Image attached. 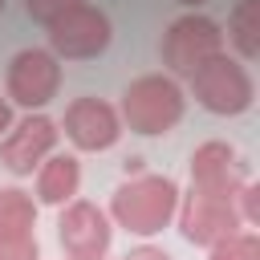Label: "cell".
I'll return each mask as SVG.
<instances>
[{
	"mask_svg": "<svg viewBox=\"0 0 260 260\" xmlns=\"http://www.w3.org/2000/svg\"><path fill=\"white\" fill-rule=\"evenodd\" d=\"M53 142H57V122L45 118V114H28L0 142V162L12 175H32V167L53 150Z\"/></svg>",
	"mask_w": 260,
	"mask_h": 260,
	"instance_id": "cell-11",
	"label": "cell"
},
{
	"mask_svg": "<svg viewBox=\"0 0 260 260\" xmlns=\"http://www.w3.org/2000/svg\"><path fill=\"white\" fill-rule=\"evenodd\" d=\"M57 85H61V65H57L53 53L24 49V53L12 57V65H8V98L16 106L37 110L49 98H57Z\"/></svg>",
	"mask_w": 260,
	"mask_h": 260,
	"instance_id": "cell-8",
	"label": "cell"
},
{
	"mask_svg": "<svg viewBox=\"0 0 260 260\" xmlns=\"http://www.w3.org/2000/svg\"><path fill=\"white\" fill-rule=\"evenodd\" d=\"M126 260H171V256H167L162 248H150V244H142V248H134Z\"/></svg>",
	"mask_w": 260,
	"mask_h": 260,
	"instance_id": "cell-18",
	"label": "cell"
},
{
	"mask_svg": "<svg viewBox=\"0 0 260 260\" xmlns=\"http://www.w3.org/2000/svg\"><path fill=\"white\" fill-rule=\"evenodd\" d=\"M110 211H114V219L126 232L154 236V232H162L175 219V211H179V187L167 175H134L130 183H122L114 191Z\"/></svg>",
	"mask_w": 260,
	"mask_h": 260,
	"instance_id": "cell-1",
	"label": "cell"
},
{
	"mask_svg": "<svg viewBox=\"0 0 260 260\" xmlns=\"http://www.w3.org/2000/svg\"><path fill=\"white\" fill-rule=\"evenodd\" d=\"M211 260H260V240L252 232H236V236L211 244Z\"/></svg>",
	"mask_w": 260,
	"mask_h": 260,
	"instance_id": "cell-15",
	"label": "cell"
},
{
	"mask_svg": "<svg viewBox=\"0 0 260 260\" xmlns=\"http://www.w3.org/2000/svg\"><path fill=\"white\" fill-rule=\"evenodd\" d=\"M191 93L211 114H244L252 106V98H256V85H252L248 69L236 57L215 53L191 73Z\"/></svg>",
	"mask_w": 260,
	"mask_h": 260,
	"instance_id": "cell-3",
	"label": "cell"
},
{
	"mask_svg": "<svg viewBox=\"0 0 260 260\" xmlns=\"http://www.w3.org/2000/svg\"><path fill=\"white\" fill-rule=\"evenodd\" d=\"M77 187H81V167H77V158H69V154L49 158V162L41 167V175H37V195H41V203H69V199L77 195Z\"/></svg>",
	"mask_w": 260,
	"mask_h": 260,
	"instance_id": "cell-12",
	"label": "cell"
},
{
	"mask_svg": "<svg viewBox=\"0 0 260 260\" xmlns=\"http://www.w3.org/2000/svg\"><path fill=\"white\" fill-rule=\"evenodd\" d=\"M0 12H4V0H0Z\"/></svg>",
	"mask_w": 260,
	"mask_h": 260,
	"instance_id": "cell-21",
	"label": "cell"
},
{
	"mask_svg": "<svg viewBox=\"0 0 260 260\" xmlns=\"http://www.w3.org/2000/svg\"><path fill=\"white\" fill-rule=\"evenodd\" d=\"M0 260H37V240L16 236V232H0Z\"/></svg>",
	"mask_w": 260,
	"mask_h": 260,
	"instance_id": "cell-16",
	"label": "cell"
},
{
	"mask_svg": "<svg viewBox=\"0 0 260 260\" xmlns=\"http://www.w3.org/2000/svg\"><path fill=\"white\" fill-rule=\"evenodd\" d=\"M57 236L69 260H102L110 248V219L98 203L73 199L57 219Z\"/></svg>",
	"mask_w": 260,
	"mask_h": 260,
	"instance_id": "cell-7",
	"label": "cell"
},
{
	"mask_svg": "<svg viewBox=\"0 0 260 260\" xmlns=\"http://www.w3.org/2000/svg\"><path fill=\"white\" fill-rule=\"evenodd\" d=\"M215 53H223V32H219V24L211 16L191 12V16L171 20V28L162 37V65L171 73H187L191 77Z\"/></svg>",
	"mask_w": 260,
	"mask_h": 260,
	"instance_id": "cell-4",
	"label": "cell"
},
{
	"mask_svg": "<svg viewBox=\"0 0 260 260\" xmlns=\"http://www.w3.org/2000/svg\"><path fill=\"white\" fill-rule=\"evenodd\" d=\"M228 37L240 49V57H260V0H240L228 16Z\"/></svg>",
	"mask_w": 260,
	"mask_h": 260,
	"instance_id": "cell-13",
	"label": "cell"
},
{
	"mask_svg": "<svg viewBox=\"0 0 260 260\" xmlns=\"http://www.w3.org/2000/svg\"><path fill=\"white\" fill-rule=\"evenodd\" d=\"M179 4H187V8H195V4H203V0H179Z\"/></svg>",
	"mask_w": 260,
	"mask_h": 260,
	"instance_id": "cell-20",
	"label": "cell"
},
{
	"mask_svg": "<svg viewBox=\"0 0 260 260\" xmlns=\"http://www.w3.org/2000/svg\"><path fill=\"white\" fill-rule=\"evenodd\" d=\"M37 223V207L20 187H0V232H16V236H32Z\"/></svg>",
	"mask_w": 260,
	"mask_h": 260,
	"instance_id": "cell-14",
	"label": "cell"
},
{
	"mask_svg": "<svg viewBox=\"0 0 260 260\" xmlns=\"http://www.w3.org/2000/svg\"><path fill=\"white\" fill-rule=\"evenodd\" d=\"M65 134L77 150H106L122 134V118L102 98H77L65 110Z\"/></svg>",
	"mask_w": 260,
	"mask_h": 260,
	"instance_id": "cell-9",
	"label": "cell"
},
{
	"mask_svg": "<svg viewBox=\"0 0 260 260\" xmlns=\"http://www.w3.org/2000/svg\"><path fill=\"white\" fill-rule=\"evenodd\" d=\"M73 4H81V0H24V8H28V16L32 20H41V24H53L61 12H69Z\"/></svg>",
	"mask_w": 260,
	"mask_h": 260,
	"instance_id": "cell-17",
	"label": "cell"
},
{
	"mask_svg": "<svg viewBox=\"0 0 260 260\" xmlns=\"http://www.w3.org/2000/svg\"><path fill=\"white\" fill-rule=\"evenodd\" d=\"M49 45H53L57 57H69V61L98 57L110 45V16L81 0V4H73L69 12H61L49 24Z\"/></svg>",
	"mask_w": 260,
	"mask_h": 260,
	"instance_id": "cell-5",
	"label": "cell"
},
{
	"mask_svg": "<svg viewBox=\"0 0 260 260\" xmlns=\"http://www.w3.org/2000/svg\"><path fill=\"white\" fill-rule=\"evenodd\" d=\"M122 118L138 134H167L183 118V89L171 77H162V73H146V77L126 85Z\"/></svg>",
	"mask_w": 260,
	"mask_h": 260,
	"instance_id": "cell-2",
	"label": "cell"
},
{
	"mask_svg": "<svg viewBox=\"0 0 260 260\" xmlns=\"http://www.w3.org/2000/svg\"><path fill=\"white\" fill-rule=\"evenodd\" d=\"M248 183V162L228 142H203L191 154V187L211 195H236Z\"/></svg>",
	"mask_w": 260,
	"mask_h": 260,
	"instance_id": "cell-10",
	"label": "cell"
},
{
	"mask_svg": "<svg viewBox=\"0 0 260 260\" xmlns=\"http://www.w3.org/2000/svg\"><path fill=\"white\" fill-rule=\"evenodd\" d=\"M240 223H244V219H240V211H236V195H211V191L191 187V195H187L183 207H179V228H183V236H187L191 244H203V248L236 236Z\"/></svg>",
	"mask_w": 260,
	"mask_h": 260,
	"instance_id": "cell-6",
	"label": "cell"
},
{
	"mask_svg": "<svg viewBox=\"0 0 260 260\" xmlns=\"http://www.w3.org/2000/svg\"><path fill=\"white\" fill-rule=\"evenodd\" d=\"M12 126V110H8V102L0 98V130H8Z\"/></svg>",
	"mask_w": 260,
	"mask_h": 260,
	"instance_id": "cell-19",
	"label": "cell"
}]
</instances>
